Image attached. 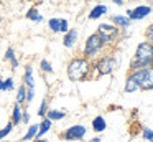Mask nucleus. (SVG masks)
Returning a JSON list of instances; mask_svg holds the SVG:
<instances>
[{
  "label": "nucleus",
  "mask_w": 153,
  "mask_h": 142,
  "mask_svg": "<svg viewBox=\"0 0 153 142\" xmlns=\"http://www.w3.org/2000/svg\"><path fill=\"white\" fill-rule=\"evenodd\" d=\"M153 63V45L148 41H143L137 46L135 56H133V61L130 65V68L135 71V69H142V68H148Z\"/></svg>",
  "instance_id": "obj_1"
},
{
  "label": "nucleus",
  "mask_w": 153,
  "mask_h": 142,
  "mask_svg": "<svg viewBox=\"0 0 153 142\" xmlns=\"http://www.w3.org/2000/svg\"><path fill=\"white\" fill-rule=\"evenodd\" d=\"M91 71V65L84 58H74L68 65V78L71 81H82Z\"/></svg>",
  "instance_id": "obj_2"
},
{
  "label": "nucleus",
  "mask_w": 153,
  "mask_h": 142,
  "mask_svg": "<svg viewBox=\"0 0 153 142\" xmlns=\"http://www.w3.org/2000/svg\"><path fill=\"white\" fill-rule=\"evenodd\" d=\"M119 26L110 25V23H100V26L97 28V35L102 40L104 45H110V43L115 41V38L119 36Z\"/></svg>",
  "instance_id": "obj_3"
},
{
  "label": "nucleus",
  "mask_w": 153,
  "mask_h": 142,
  "mask_svg": "<svg viewBox=\"0 0 153 142\" xmlns=\"http://www.w3.org/2000/svg\"><path fill=\"white\" fill-rule=\"evenodd\" d=\"M104 46L102 40L99 38L97 33H92V35L87 38L86 46H84V56H96L97 53L100 51V48Z\"/></svg>",
  "instance_id": "obj_4"
},
{
  "label": "nucleus",
  "mask_w": 153,
  "mask_h": 142,
  "mask_svg": "<svg viewBox=\"0 0 153 142\" xmlns=\"http://www.w3.org/2000/svg\"><path fill=\"white\" fill-rule=\"evenodd\" d=\"M135 71H137V74H138L140 89H153V66L135 69Z\"/></svg>",
  "instance_id": "obj_5"
},
{
  "label": "nucleus",
  "mask_w": 153,
  "mask_h": 142,
  "mask_svg": "<svg viewBox=\"0 0 153 142\" xmlns=\"http://www.w3.org/2000/svg\"><path fill=\"white\" fill-rule=\"evenodd\" d=\"M115 66H117V61H115V58H114V56H104V58L96 65L97 74H99V76L110 74V73L115 69Z\"/></svg>",
  "instance_id": "obj_6"
},
{
  "label": "nucleus",
  "mask_w": 153,
  "mask_h": 142,
  "mask_svg": "<svg viewBox=\"0 0 153 142\" xmlns=\"http://www.w3.org/2000/svg\"><path fill=\"white\" fill-rule=\"evenodd\" d=\"M84 135H86V127L81 124H76V125H71L69 129H66L61 137L66 139V140H81Z\"/></svg>",
  "instance_id": "obj_7"
},
{
  "label": "nucleus",
  "mask_w": 153,
  "mask_h": 142,
  "mask_svg": "<svg viewBox=\"0 0 153 142\" xmlns=\"http://www.w3.org/2000/svg\"><path fill=\"white\" fill-rule=\"evenodd\" d=\"M25 88H27V101H31L35 96V79H33V68L27 66L25 69Z\"/></svg>",
  "instance_id": "obj_8"
},
{
  "label": "nucleus",
  "mask_w": 153,
  "mask_h": 142,
  "mask_svg": "<svg viewBox=\"0 0 153 142\" xmlns=\"http://www.w3.org/2000/svg\"><path fill=\"white\" fill-rule=\"evenodd\" d=\"M150 13H152V8H150V7L138 5V7H135V8L128 10L127 15H128V20L132 22V20H143L145 17H148Z\"/></svg>",
  "instance_id": "obj_9"
},
{
  "label": "nucleus",
  "mask_w": 153,
  "mask_h": 142,
  "mask_svg": "<svg viewBox=\"0 0 153 142\" xmlns=\"http://www.w3.org/2000/svg\"><path fill=\"white\" fill-rule=\"evenodd\" d=\"M48 26H50V30H53L54 33H66L68 30H69V25H68V20L64 18H50V22H48Z\"/></svg>",
  "instance_id": "obj_10"
},
{
  "label": "nucleus",
  "mask_w": 153,
  "mask_h": 142,
  "mask_svg": "<svg viewBox=\"0 0 153 142\" xmlns=\"http://www.w3.org/2000/svg\"><path fill=\"white\" fill-rule=\"evenodd\" d=\"M137 89H140L138 74H137V71H132V74H130L125 81V91L127 92H135Z\"/></svg>",
  "instance_id": "obj_11"
},
{
  "label": "nucleus",
  "mask_w": 153,
  "mask_h": 142,
  "mask_svg": "<svg viewBox=\"0 0 153 142\" xmlns=\"http://www.w3.org/2000/svg\"><path fill=\"white\" fill-rule=\"evenodd\" d=\"M76 40H77V32H76V30H68L66 35H64L63 43H64L66 48H73L74 43H76Z\"/></svg>",
  "instance_id": "obj_12"
},
{
  "label": "nucleus",
  "mask_w": 153,
  "mask_h": 142,
  "mask_svg": "<svg viewBox=\"0 0 153 142\" xmlns=\"http://www.w3.org/2000/svg\"><path fill=\"white\" fill-rule=\"evenodd\" d=\"M105 127H107V122H105V119H104L102 116H97V117H94V121H92V129H94V132L100 134V132L105 131Z\"/></svg>",
  "instance_id": "obj_13"
},
{
  "label": "nucleus",
  "mask_w": 153,
  "mask_h": 142,
  "mask_svg": "<svg viewBox=\"0 0 153 142\" xmlns=\"http://www.w3.org/2000/svg\"><path fill=\"white\" fill-rule=\"evenodd\" d=\"M110 20H112V25L120 26V28H127L130 25V20L127 17H122V15H114V17H110Z\"/></svg>",
  "instance_id": "obj_14"
},
{
  "label": "nucleus",
  "mask_w": 153,
  "mask_h": 142,
  "mask_svg": "<svg viewBox=\"0 0 153 142\" xmlns=\"http://www.w3.org/2000/svg\"><path fill=\"white\" fill-rule=\"evenodd\" d=\"M50 129H51V121L48 117H45L43 121L38 124V134H36V137L41 139V135H45L48 131H50Z\"/></svg>",
  "instance_id": "obj_15"
},
{
  "label": "nucleus",
  "mask_w": 153,
  "mask_h": 142,
  "mask_svg": "<svg viewBox=\"0 0 153 142\" xmlns=\"http://www.w3.org/2000/svg\"><path fill=\"white\" fill-rule=\"evenodd\" d=\"M104 13H107V7L105 5H96L92 10L89 12V18L91 20H97L99 17H102Z\"/></svg>",
  "instance_id": "obj_16"
},
{
  "label": "nucleus",
  "mask_w": 153,
  "mask_h": 142,
  "mask_svg": "<svg viewBox=\"0 0 153 142\" xmlns=\"http://www.w3.org/2000/svg\"><path fill=\"white\" fill-rule=\"evenodd\" d=\"M36 134H38V124H33V125H30V127H28L27 134H25L23 137H22V140L27 142V140H30V139L36 137Z\"/></svg>",
  "instance_id": "obj_17"
},
{
  "label": "nucleus",
  "mask_w": 153,
  "mask_h": 142,
  "mask_svg": "<svg viewBox=\"0 0 153 142\" xmlns=\"http://www.w3.org/2000/svg\"><path fill=\"white\" fill-rule=\"evenodd\" d=\"M22 122V107L20 104L13 106V114H12V124H20Z\"/></svg>",
  "instance_id": "obj_18"
},
{
  "label": "nucleus",
  "mask_w": 153,
  "mask_h": 142,
  "mask_svg": "<svg viewBox=\"0 0 153 142\" xmlns=\"http://www.w3.org/2000/svg\"><path fill=\"white\" fill-rule=\"evenodd\" d=\"M5 59L12 63V68H13V69L18 66V61H17V58H15V51H13V48H8L7 51H5Z\"/></svg>",
  "instance_id": "obj_19"
},
{
  "label": "nucleus",
  "mask_w": 153,
  "mask_h": 142,
  "mask_svg": "<svg viewBox=\"0 0 153 142\" xmlns=\"http://www.w3.org/2000/svg\"><path fill=\"white\" fill-rule=\"evenodd\" d=\"M46 114H48V119H50L51 122H53V121H61V119H63L64 116H66L63 111H54V109H51V111H48Z\"/></svg>",
  "instance_id": "obj_20"
},
{
  "label": "nucleus",
  "mask_w": 153,
  "mask_h": 142,
  "mask_svg": "<svg viewBox=\"0 0 153 142\" xmlns=\"http://www.w3.org/2000/svg\"><path fill=\"white\" fill-rule=\"evenodd\" d=\"M25 101H27V88H25V84H22L17 92V104H23Z\"/></svg>",
  "instance_id": "obj_21"
},
{
  "label": "nucleus",
  "mask_w": 153,
  "mask_h": 142,
  "mask_svg": "<svg viewBox=\"0 0 153 142\" xmlns=\"http://www.w3.org/2000/svg\"><path fill=\"white\" fill-rule=\"evenodd\" d=\"M27 18H30V20H33V22H43V17L40 15V13H38V10L35 8H30L27 12Z\"/></svg>",
  "instance_id": "obj_22"
},
{
  "label": "nucleus",
  "mask_w": 153,
  "mask_h": 142,
  "mask_svg": "<svg viewBox=\"0 0 153 142\" xmlns=\"http://www.w3.org/2000/svg\"><path fill=\"white\" fill-rule=\"evenodd\" d=\"M40 66H41V69H43L45 73H53V66H51V63L48 61V59H41Z\"/></svg>",
  "instance_id": "obj_23"
},
{
  "label": "nucleus",
  "mask_w": 153,
  "mask_h": 142,
  "mask_svg": "<svg viewBox=\"0 0 153 142\" xmlns=\"http://www.w3.org/2000/svg\"><path fill=\"white\" fill-rule=\"evenodd\" d=\"M12 127H13V124H12V122H8V124L5 125L4 129H0V140H2V139H4L5 135H8V134H10Z\"/></svg>",
  "instance_id": "obj_24"
},
{
  "label": "nucleus",
  "mask_w": 153,
  "mask_h": 142,
  "mask_svg": "<svg viewBox=\"0 0 153 142\" xmlns=\"http://www.w3.org/2000/svg\"><path fill=\"white\" fill-rule=\"evenodd\" d=\"M10 89H13V79L8 78L4 81V86H2V91H10Z\"/></svg>",
  "instance_id": "obj_25"
},
{
  "label": "nucleus",
  "mask_w": 153,
  "mask_h": 142,
  "mask_svg": "<svg viewBox=\"0 0 153 142\" xmlns=\"http://www.w3.org/2000/svg\"><path fill=\"white\" fill-rule=\"evenodd\" d=\"M143 137H145L146 140L153 142V131H152V129H148V127H143Z\"/></svg>",
  "instance_id": "obj_26"
},
{
  "label": "nucleus",
  "mask_w": 153,
  "mask_h": 142,
  "mask_svg": "<svg viewBox=\"0 0 153 142\" xmlns=\"http://www.w3.org/2000/svg\"><path fill=\"white\" fill-rule=\"evenodd\" d=\"M146 38H148V43H152V45H153V23L146 28Z\"/></svg>",
  "instance_id": "obj_27"
},
{
  "label": "nucleus",
  "mask_w": 153,
  "mask_h": 142,
  "mask_svg": "<svg viewBox=\"0 0 153 142\" xmlns=\"http://www.w3.org/2000/svg\"><path fill=\"white\" fill-rule=\"evenodd\" d=\"M48 109H46V101H41V106H40V111H38V114L43 117V116H46Z\"/></svg>",
  "instance_id": "obj_28"
},
{
  "label": "nucleus",
  "mask_w": 153,
  "mask_h": 142,
  "mask_svg": "<svg viewBox=\"0 0 153 142\" xmlns=\"http://www.w3.org/2000/svg\"><path fill=\"white\" fill-rule=\"evenodd\" d=\"M30 121V114H28V112H23V114H22V122H28Z\"/></svg>",
  "instance_id": "obj_29"
},
{
  "label": "nucleus",
  "mask_w": 153,
  "mask_h": 142,
  "mask_svg": "<svg viewBox=\"0 0 153 142\" xmlns=\"http://www.w3.org/2000/svg\"><path fill=\"white\" fill-rule=\"evenodd\" d=\"M89 142H100V137H94V139H91Z\"/></svg>",
  "instance_id": "obj_30"
},
{
  "label": "nucleus",
  "mask_w": 153,
  "mask_h": 142,
  "mask_svg": "<svg viewBox=\"0 0 153 142\" xmlns=\"http://www.w3.org/2000/svg\"><path fill=\"white\" fill-rule=\"evenodd\" d=\"M114 3H115V5H122L123 0H114Z\"/></svg>",
  "instance_id": "obj_31"
},
{
  "label": "nucleus",
  "mask_w": 153,
  "mask_h": 142,
  "mask_svg": "<svg viewBox=\"0 0 153 142\" xmlns=\"http://www.w3.org/2000/svg\"><path fill=\"white\" fill-rule=\"evenodd\" d=\"M35 142H48V140H45V139H36Z\"/></svg>",
  "instance_id": "obj_32"
},
{
  "label": "nucleus",
  "mask_w": 153,
  "mask_h": 142,
  "mask_svg": "<svg viewBox=\"0 0 153 142\" xmlns=\"http://www.w3.org/2000/svg\"><path fill=\"white\" fill-rule=\"evenodd\" d=\"M2 86H4V81H2V79H0V91H2Z\"/></svg>",
  "instance_id": "obj_33"
},
{
  "label": "nucleus",
  "mask_w": 153,
  "mask_h": 142,
  "mask_svg": "<svg viewBox=\"0 0 153 142\" xmlns=\"http://www.w3.org/2000/svg\"><path fill=\"white\" fill-rule=\"evenodd\" d=\"M0 20H2V17H0Z\"/></svg>",
  "instance_id": "obj_34"
},
{
  "label": "nucleus",
  "mask_w": 153,
  "mask_h": 142,
  "mask_svg": "<svg viewBox=\"0 0 153 142\" xmlns=\"http://www.w3.org/2000/svg\"><path fill=\"white\" fill-rule=\"evenodd\" d=\"M4 142H5V140H4Z\"/></svg>",
  "instance_id": "obj_35"
}]
</instances>
